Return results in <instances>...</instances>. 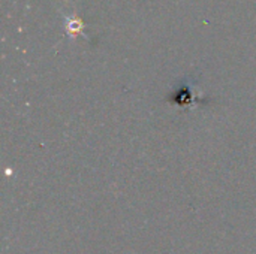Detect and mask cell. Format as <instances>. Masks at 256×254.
Returning <instances> with one entry per match:
<instances>
[{"label": "cell", "mask_w": 256, "mask_h": 254, "mask_svg": "<svg viewBox=\"0 0 256 254\" xmlns=\"http://www.w3.org/2000/svg\"><path fill=\"white\" fill-rule=\"evenodd\" d=\"M62 16H63V21H64L66 36L69 39H74L76 34H84V22H82L81 18H78L75 15H66V13H63Z\"/></svg>", "instance_id": "obj_2"}, {"label": "cell", "mask_w": 256, "mask_h": 254, "mask_svg": "<svg viewBox=\"0 0 256 254\" xmlns=\"http://www.w3.org/2000/svg\"><path fill=\"white\" fill-rule=\"evenodd\" d=\"M168 100L176 108L189 111L204 100V93L201 91L200 85L192 78H186L180 81V85L174 88V91L168 96Z\"/></svg>", "instance_id": "obj_1"}]
</instances>
